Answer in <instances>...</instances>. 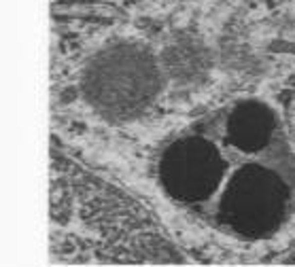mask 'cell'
<instances>
[{
    "label": "cell",
    "instance_id": "cell-1",
    "mask_svg": "<svg viewBox=\"0 0 295 267\" xmlns=\"http://www.w3.org/2000/svg\"><path fill=\"white\" fill-rule=\"evenodd\" d=\"M159 187L229 238L276 233L295 208V159L278 112L240 98L181 131L161 151Z\"/></svg>",
    "mask_w": 295,
    "mask_h": 267
},
{
    "label": "cell",
    "instance_id": "cell-2",
    "mask_svg": "<svg viewBox=\"0 0 295 267\" xmlns=\"http://www.w3.org/2000/svg\"><path fill=\"white\" fill-rule=\"evenodd\" d=\"M159 91V68L153 55L136 43H117L89 61L83 94L100 115L126 121L140 115Z\"/></svg>",
    "mask_w": 295,
    "mask_h": 267
},
{
    "label": "cell",
    "instance_id": "cell-3",
    "mask_svg": "<svg viewBox=\"0 0 295 267\" xmlns=\"http://www.w3.org/2000/svg\"><path fill=\"white\" fill-rule=\"evenodd\" d=\"M284 261H287V263H295V250H291V252H289V256H287V259H284Z\"/></svg>",
    "mask_w": 295,
    "mask_h": 267
}]
</instances>
